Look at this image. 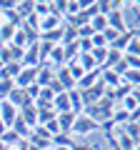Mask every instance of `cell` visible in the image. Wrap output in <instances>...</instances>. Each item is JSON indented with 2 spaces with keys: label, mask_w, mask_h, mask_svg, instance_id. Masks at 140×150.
I'll list each match as a JSON object with an SVG mask.
<instances>
[{
  "label": "cell",
  "mask_w": 140,
  "mask_h": 150,
  "mask_svg": "<svg viewBox=\"0 0 140 150\" xmlns=\"http://www.w3.org/2000/svg\"><path fill=\"white\" fill-rule=\"evenodd\" d=\"M113 110H115V100H113L110 95H105L103 100H98L95 105L85 108L83 112H85V115H90V118L95 120L98 125H100V123H105V120H110V118H113Z\"/></svg>",
  "instance_id": "1"
},
{
  "label": "cell",
  "mask_w": 140,
  "mask_h": 150,
  "mask_svg": "<svg viewBox=\"0 0 140 150\" xmlns=\"http://www.w3.org/2000/svg\"><path fill=\"white\" fill-rule=\"evenodd\" d=\"M98 130H100V125H98L90 115L83 112V115H78V118H75V125H73L70 135H90V133H98Z\"/></svg>",
  "instance_id": "2"
},
{
  "label": "cell",
  "mask_w": 140,
  "mask_h": 150,
  "mask_svg": "<svg viewBox=\"0 0 140 150\" xmlns=\"http://www.w3.org/2000/svg\"><path fill=\"white\" fill-rule=\"evenodd\" d=\"M105 95H108V88L103 85L100 80H98L93 88H88V90H80V98H83V105H85V108L95 105V103H98V100H103Z\"/></svg>",
  "instance_id": "3"
},
{
  "label": "cell",
  "mask_w": 140,
  "mask_h": 150,
  "mask_svg": "<svg viewBox=\"0 0 140 150\" xmlns=\"http://www.w3.org/2000/svg\"><path fill=\"white\" fill-rule=\"evenodd\" d=\"M35 75H38V68H28V65H23V70L15 75V88H20V90H25V88H30L33 83H35Z\"/></svg>",
  "instance_id": "4"
},
{
  "label": "cell",
  "mask_w": 140,
  "mask_h": 150,
  "mask_svg": "<svg viewBox=\"0 0 140 150\" xmlns=\"http://www.w3.org/2000/svg\"><path fill=\"white\" fill-rule=\"evenodd\" d=\"M53 80H55V68H50L48 63H43L38 68V75H35V85L38 88H48Z\"/></svg>",
  "instance_id": "5"
},
{
  "label": "cell",
  "mask_w": 140,
  "mask_h": 150,
  "mask_svg": "<svg viewBox=\"0 0 140 150\" xmlns=\"http://www.w3.org/2000/svg\"><path fill=\"white\" fill-rule=\"evenodd\" d=\"M18 112H20V110H18L13 103H8V100L0 103V120H3L8 128H13V123L18 120Z\"/></svg>",
  "instance_id": "6"
},
{
  "label": "cell",
  "mask_w": 140,
  "mask_h": 150,
  "mask_svg": "<svg viewBox=\"0 0 140 150\" xmlns=\"http://www.w3.org/2000/svg\"><path fill=\"white\" fill-rule=\"evenodd\" d=\"M55 80L63 85V90H65V93H70V90H75V88H78V83L73 80V75H70V70L65 68V65L55 70Z\"/></svg>",
  "instance_id": "7"
},
{
  "label": "cell",
  "mask_w": 140,
  "mask_h": 150,
  "mask_svg": "<svg viewBox=\"0 0 140 150\" xmlns=\"http://www.w3.org/2000/svg\"><path fill=\"white\" fill-rule=\"evenodd\" d=\"M108 28L115 33H125L128 30V25H125V13L123 10H113L108 15Z\"/></svg>",
  "instance_id": "8"
},
{
  "label": "cell",
  "mask_w": 140,
  "mask_h": 150,
  "mask_svg": "<svg viewBox=\"0 0 140 150\" xmlns=\"http://www.w3.org/2000/svg\"><path fill=\"white\" fill-rule=\"evenodd\" d=\"M20 118H23V123H25L30 130L38 125V108H35V103H30V105L23 108V110H20Z\"/></svg>",
  "instance_id": "9"
},
{
  "label": "cell",
  "mask_w": 140,
  "mask_h": 150,
  "mask_svg": "<svg viewBox=\"0 0 140 150\" xmlns=\"http://www.w3.org/2000/svg\"><path fill=\"white\" fill-rule=\"evenodd\" d=\"M8 103H13V105H15L18 110H23V108H25V105H30L33 100L28 98V93H25V90H20V88H15V90H13L10 95H8Z\"/></svg>",
  "instance_id": "10"
},
{
  "label": "cell",
  "mask_w": 140,
  "mask_h": 150,
  "mask_svg": "<svg viewBox=\"0 0 140 150\" xmlns=\"http://www.w3.org/2000/svg\"><path fill=\"white\" fill-rule=\"evenodd\" d=\"M60 25H63V18H58V15H45V18H40V20H38L40 35H43V33L55 30V28H60Z\"/></svg>",
  "instance_id": "11"
},
{
  "label": "cell",
  "mask_w": 140,
  "mask_h": 150,
  "mask_svg": "<svg viewBox=\"0 0 140 150\" xmlns=\"http://www.w3.org/2000/svg\"><path fill=\"white\" fill-rule=\"evenodd\" d=\"M75 112H60L58 118V128H60V133H65V135H70V130H73V125H75Z\"/></svg>",
  "instance_id": "12"
},
{
  "label": "cell",
  "mask_w": 140,
  "mask_h": 150,
  "mask_svg": "<svg viewBox=\"0 0 140 150\" xmlns=\"http://www.w3.org/2000/svg\"><path fill=\"white\" fill-rule=\"evenodd\" d=\"M68 100H70V110L75 112V115H83L85 105H83V98H80V90H78V88L68 93Z\"/></svg>",
  "instance_id": "13"
},
{
  "label": "cell",
  "mask_w": 140,
  "mask_h": 150,
  "mask_svg": "<svg viewBox=\"0 0 140 150\" xmlns=\"http://www.w3.org/2000/svg\"><path fill=\"white\" fill-rule=\"evenodd\" d=\"M98 80H100V70H93V73H85V75L80 78V80H78V90H88V88H93Z\"/></svg>",
  "instance_id": "14"
},
{
  "label": "cell",
  "mask_w": 140,
  "mask_h": 150,
  "mask_svg": "<svg viewBox=\"0 0 140 150\" xmlns=\"http://www.w3.org/2000/svg\"><path fill=\"white\" fill-rule=\"evenodd\" d=\"M10 45H15V48H20V50H28L33 45V40H30V35H28L23 28H18V33H15V38H13Z\"/></svg>",
  "instance_id": "15"
},
{
  "label": "cell",
  "mask_w": 140,
  "mask_h": 150,
  "mask_svg": "<svg viewBox=\"0 0 140 150\" xmlns=\"http://www.w3.org/2000/svg\"><path fill=\"white\" fill-rule=\"evenodd\" d=\"M53 110L58 112H73L70 110V100H68V93H60V95H55V100H53Z\"/></svg>",
  "instance_id": "16"
},
{
  "label": "cell",
  "mask_w": 140,
  "mask_h": 150,
  "mask_svg": "<svg viewBox=\"0 0 140 150\" xmlns=\"http://www.w3.org/2000/svg\"><path fill=\"white\" fill-rule=\"evenodd\" d=\"M15 33H18V28L10 25V23H5V25L0 28V45H10L13 38H15Z\"/></svg>",
  "instance_id": "17"
},
{
  "label": "cell",
  "mask_w": 140,
  "mask_h": 150,
  "mask_svg": "<svg viewBox=\"0 0 140 150\" xmlns=\"http://www.w3.org/2000/svg\"><path fill=\"white\" fill-rule=\"evenodd\" d=\"M130 93H133V88H130V85H125V83H120L118 88H113V90H108V95L113 98L115 103H120V100H123V98H128Z\"/></svg>",
  "instance_id": "18"
},
{
  "label": "cell",
  "mask_w": 140,
  "mask_h": 150,
  "mask_svg": "<svg viewBox=\"0 0 140 150\" xmlns=\"http://www.w3.org/2000/svg\"><path fill=\"white\" fill-rule=\"evenodd\" d=\"M90 28H93V33H105L108 30V18L95 13V15L90 18Z\"/></svg>",
  "instance_id": "19"
},
{
  "label": "cell",
  "mask_w": 140,
  "mask_h": 150,
  "mask_svg": "<svg viewBox=\"0 0 140 150\" xmlns=\"http://www.w3.org/2000/svg\"><path fill=\"white\" fill-rule=\"evenodd\" d=\"M78 63H80V68L85 70V73H93V70H98V65H95V60H93V55H90V53H80V55H78Z\"/></svg>",
  "instance_id": "20"
},
{
  "label": "cell",
  "mask_w": 140,
  "mask_h": 150,
  "mask_svg": "<svg viewBox=\"0 0 140 150\" xmlns=\"http://www.w3.org/2000/svg\"><path fill=\"white\" fill-rule=\"evenodd\" d=\"M120 80H123L125 85H130V88L135 90V88L140 85V70H130V68H128V73H125L123 78H120Z\"/></svg>",
  "instance_id": "21"
},
{
  "label": "cell",
  "mask_w": 140,
  "mask_h": 150,
  "mask_svg": "<svg viewBox=\"0 0 140 150\" xmlns=\"http://www.w3.org/2000/svg\"><path fill=\"white\" fill-rule=\"evenodd\" d=\"M53 118H58V112H55L53 108H38V125L50 123Z\"/></svg>",
  "instance_id": "22"
},
{
  "label": "cell",
  "mask_w": 140,
  "mask_h": 150,
  "mask_svg": "<svg viewBox=\"0 0 140 150\" xmlns=\"http://www.w3.org/2000/svg\"><path fill=\"white\" fill-rule=\"evenodd\" d=\"M113 123H115V125H125V123H130V112L123 110L120 105H115V110H113Z\"/></svg>",
  "instance_id": "23"
},
{
  "label": "cell",
  "mask_w": 140,
  "mask_h": 150,
  "mask_svg": "<svg viewBox=\"0 0 140 150\" xmlns=\"http://www.w3.org/2000/svg\"><path fill=\"white\" fill-rule=\"evenodd\" d=\"M73 145H75V140L70 138V135H65V133L53 138V148H73Z\"/></svg>",
  "instance_id": "24"
},
{
  "label": "cell",
  "mask_w": 140,
  "mask_h": 150,
  "mask_svg": "<svg viewBox=\"0 0 140 150\" xmlns=\"http://www.w3.org/2000/svg\"><path fill=\"white\" fill-rule=\"evenodd\" d=\"M123 135H128V138H130V140H135V145H138L140 125H138V123H125V125H123Z\"/></svg>",
  "instance_id": "25"
},
{
  "label": "cell",
  "mask_w": 140,
  "mask_h": 150,
  "mask_svg": "<svg viewBox=\"0 0 140 150\" xmlns=\"http://www.w3.org/2000/svg\"><path fill=\"white\" fill-rule=\"evenodd\" d=\"M18 140H20V138H18V133H15V130H13V128H8V130H5V135L0 138V143L5 145V148H13V145H15Z\"/></svg>",
  "instance_id": "26"
},
{
  "label": "cell",
  "mask_w": 140,
  "mask_h": 150,
  "mask_svg": "<svg viewBox=\"0 0 140 150\" xmlns=\"http://www.w3.org/2000/svg\"><path fill=\"white\" fill-rule=\"evenodd\" d=\"M15 90V83L13 80H0V103L3 100H8V95Z\"/></svg>",
  "instance_id": "27"
},
{
  "label": "cell",
  "mask_w": 140,
  "mask_h": 150,
  "mask_svg": "<svg viewBox=\"0 0 140 150\" xmlns=\"http://www.w3.org/2000/svg\"><path fill=\"white\" fill-rule=\"evenodd\" d=\"M90 48H93V50H95V48H108V40H105V35H103V33H93Z\"/></svg>",
  "instance_id": "28"
},
{
  "label": "cell",
  "mask_w": 140,
  "mask_h": 150,
  "mask_svg": "<svg viewBox=\"0 0 140 150\" xmlns=\"http://www.w3.org/2000/svg\"><path fill=\"white\" fill-rule=\"evenodd\" d=\"M35 15L38 18H45V15H50V3H35Z\"/></svg>",
  "instance_id": "29"
},
{
  "label": "cell",
  "mask_w": 140,
  "mask_h": 150,
  "mask_svg": "<svg viewBox=\"0 0 140 150\" xmlns=\"http://www.w3.org/2000/svg\"><path fill=\"white\" fill-rule=\"evenodd\" d=\"M123 58H125V63H128L130 70H140V58L138 55H123Z\"/></svg>",
  "instance_id": "30"
},
{
  "label": "cell",
  "mask_w": 140,
  "mask_h": 150,
  "mask_svg": "<svg viewBox=\"0 0 140 150\" xmlns=\"http://www.w3.org/2000/svg\"><path fill=\"white\" fill-rule=\"evenodd\" d=\"M110 70H115V73H118V75H120V78H123V75H125V73H128V63H125V58H123V60H120V63H118V65H115V68H110Z\"/></svg>",
  "instance_id": "31"
},
{
  "label": "cell",
  "mask_w": 140,
  "mask_h": 150,
  "mask_svg": "<svg viewBox=\"0 0 140 150\" xmlns=\"http://www.w3.org/2000/svg\"><path fill=\"white\" fill-rule=\"evenodd\" d=\"M73 150H98V148L93 143H75V145H73Z\"/></svg>",
  "instance_id": "32"
},
{
  "label": "cell",
  "mask_w": 140,
  "mask_h": 150,
  "mask_svg": "<svg viewBox=\"0 0 140 150\" xmlns=\"http://www.w3.org/2000/svg\"><path fill=\"white\" fill-rule=\"evenodd\" d=\"M5 130H8V125L3 123V120H0V138H3V135H5Z\"/></svg>",
  "instance_id": "33"
},
{
  "label": "cell",
  "mask_w": 140,
  "mask_h": 150,
  "mask_svg": "<svg viewBox=\"0 0 140 150\" xmlns=\"http://www.w3.org/2000/svg\"><path fill=\"white\" fill-rule=\"evenodd\" d=\"M3 25H5V18H3V13H0V28H3Z\"/></svg>",
  "instance_id": "34"
},
{
  "label": "cell",
  "mask_w": 140,
  "mask_h": 150,
  "mask_svg": "<svg viewBox=\"0 0 140 150\" xmlns=\"http://www.w3.org/2000/svg\"><path fill=\"white\" fill-rule=\"evenodd\" d=\"M53 150H73V148H53Z\"/></svg>",
  "instance_id": "35"
},
{
  "label": "cell",
  "mask_w": 140,
  "mask_h": 150,
  "mask_svg": "<svg viewBox=\"0 0 140 150\" xmlns=\"http://www.w3.org/2000/svg\"><path fill=\"white\" fill-rule=\"evenodd\" d=\"M0 150H5V145H3V143H0Z\"/></svg>",
  "instance_id": "36"
},
{
  "label": "cell",
  "mask_w": 140,
  "mask_h": 150,
  "mask_svg": "<svg viewBox=\"0 0 140 150\" xmlns=\"http://www.w3.org/2000/svg\"><path fill=\"white\" fill-rule=\"evenodd\" d=\"M135 150H140V145H135Z\"/></svg>",
  "instance_id": "37"
},
{
  "label": "cell",
  "mask_w": 140,
  "mask_h": 150,
  "mask_svg": "<svg viewBox=\"0 0 140 150\" xmlns=\"http://www.w3.org/2000/svg\"><path fill=\"white\" fill-rule=\"evenodd\" d=\"M138 145H140V135H138Z\"/></svg>",
  "instance_id": "38"
},
{
  "label": "cell",
  "mask_w": 140,
  "mask_h": 150,
  "mask_svg": "<svg viewBox=\"0 0 140 150\" xmlns=\"http://www.w3.org/2000/svg\"><path fill=\"white\" fill-rule=\"evenodd\" d=\"M5 150H10V148H5Z\"/></svg>",
  "instance_id": "39"
}]
</instances>
